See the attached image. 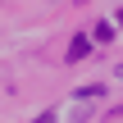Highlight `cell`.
I'll return each instance as SVG.
<instances>
[{"mask_svg":"<svg viewBox=\"0 0 123 123\" xmlns=\"http://www.w3.org/2000/svg\"><path fill=\"white\" fill-rule=\"evenodd\" d=\"M37 123H55V114H50V110H46V114H41V119H37Z\"/></svg>","mask_w":123,"mask_h":123,"instance_id":"5b68a950","label":"cell"},{"mask_svg":"<svg viewBox=\"0 0 123 123\" xmlns=\"http://www.w3.org/2000/svg\"><path fill=\"white\" fill-rule=\"evenodd\" d=\"M78 100H91V105H96V100H105V87H100V82H91V87H82V91H78Z\"/></svg>","mask_w":123,"mask_h":123,"instance_id":"7a4b0ae2","label":"cell"},{"mask_svg":"<svg viewBox=\"0 0 123 123\" xmlns=\"http://www.w3.org/2000/svg\"><path fill=\"white\" fill-rule=\"evenodd\" d=\"M119 78H123V64H119Z\"/></svg>","mask_w":123,"mask_h":123,"instance_id":"8992f818","label":"cell"},{"mask_svg":"<svg viewBox=\"0 0 123 123\" xmlns=\"http://www.w3.org/2000/svg\"><path fill=\"white\" fill-rule=\"evenodd\" d=\"M91 110H96V105H91V100H82V105L73 110V123H87V119H91Z\"/></svg>","mask_w":123,"mask_h":123,"instance_id":"277c9868","label":"cell"},{"mask_svg":"<svg viewBox=\"0 0 123 123\" xmlns=\"http://www.w3.org/2000/svg\"><path fill=\"white\" fill-rule=\"evenodd\" d=\"M87 50H91V41H87V37H73V46H68V64H78Z\"/></svg>","mask_w":123,"mask_h":123,"instance_id":"6da1fadb","label":"cell"},{"mask_svg":"<svg viewBox=\"0 0 123 123\" xmlns=\"http://www.w3.org/2000/svg\"><path fill=\"white\" fill-rule=\"evenodd\" d=\"M91 37H96V41H100V46H105V41H110V37H114V27H110V23H96V27H91Z\"/></svg>","mask_w":123,"mask_h":123,"instance_id":"3957f363","label":"cell"}]
</instances>
